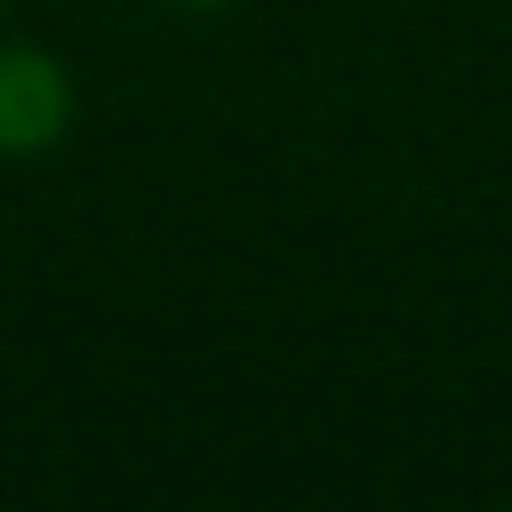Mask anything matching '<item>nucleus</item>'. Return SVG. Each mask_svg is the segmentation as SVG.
<instances>
[{
    "label": "nucleus",
    "mask_w": 512,
    "mask_h": 512,
    "mask_svg": "<svg viewBox=\"0 0 512 512\" xmlns=\"http://www.w3.org/2000/svg\"><path fill=\"white\" fill-rule=\"evenodd\" d=\"M80 80L48 40H0V160H40L72 136Z\"/></svg>",
    "instance_id": "f257e3e1"
},
{
    "label": "nucleus",
    "mask_w": 512,
    "mask_h": 512,
    "mask_svg": "<svg viewBox=\"0 0 512 512\" xmlns=\"http://www.w3.org/2000/svg\"><path fill=\"white\" fill-rule=\"evenodd\" d=\"M152 8H176V16H216V8H232V0H152Z\"/></svg>",
    "instance_id": "f03ea898"
}]
</instances>
